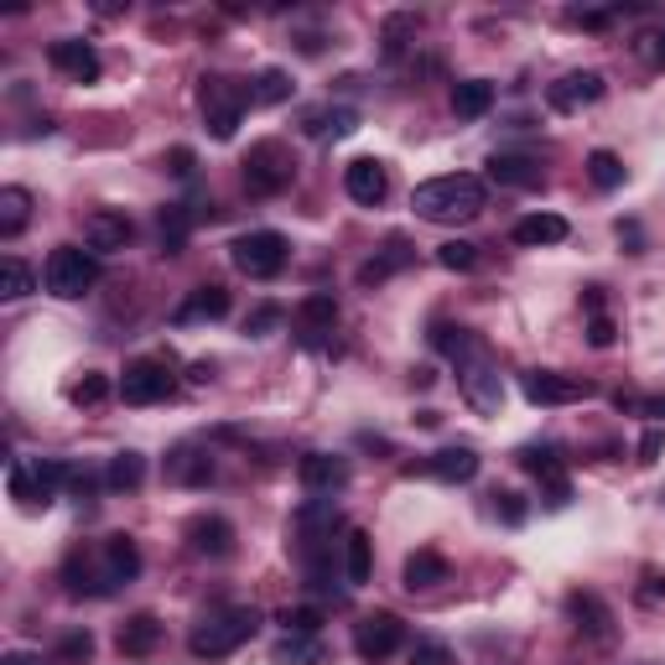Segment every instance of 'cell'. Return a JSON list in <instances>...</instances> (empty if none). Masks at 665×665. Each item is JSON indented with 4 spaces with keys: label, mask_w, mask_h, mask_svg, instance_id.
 I'll return each instance as SVG.
<instances>
[{
    "label": "cell",
    "mask_w": 665,
    "mask_h": 665,
    "mask_svg": "<svg viewBox=\"0 0 665 665\" xmlns=\"http://www.w3.org/2000/svg\"><path fill=\"white\" fill-rule=\"evenodd\" d=\"M634 48H639V58H649L655 68H665V27H661V32H645Z\"/></svg>",
    "instance_id": "cell-49"
},
{
    "label": "cell",
    "mask_w": 665,
    "mask_h": 665,
    "mask_svg": "<svg viewBox=\"0 0 665 665\" xmlns=\"http://www.w3.org/2000/svg\"><path fill=\"white\" fill-rule=\"evenodd\" d=\"M369 572H375V552H369V536H365V530H349V536H344V583H349V587H365Z\"/></svg>",
    "instance_id": "cell-32"
},
{
    "label": "cell",
    "mask_w": 665,
    "mask_h": 665,
    "mask_svg": "<svg viewBox=\"0 0 665 665\" xmlns=\"http://www.w3.org/2000/svg\"><path fill=\"white\" fill-rule=\"evenodd\" d=\"M48 63L58 68L63 79H73V83H95L99 73H105L95 42H79V37H63V42H52V48H48Z\"/></svg>",
    "instance_id": "cell-14"
},
{
    "label": "cell",
    "mask_w": 665,
    "mask_h": 665,
    "mask_svg": "<svg viewBox=\"0 0 665 665\" xmlns=\"http://www.w3.org/2000/svg\"><path fill=\"white\" fill-rule=\"evenodd\" d=\"M89 655H95V634H89V629L63 634V645H58V661H63V665H83Z\"/></svg>",
    "instance_id": "cell-42"
},
{
    "label": "cell",
    "mask_w": 665,
    "mask_h": 665,
    "mask_svg": "<svg viewBox=\"0 0 665 665\" xmlns=\"http://www.w3.org/2000/svg\"><path fill=\"white\" fill-rule=\"evenodd\" d=\"M645 411H649V416H661V421H665V400H645Z\"/></svg>",
    "instance_id": "cell-56"
},
{
    "label": "cell",
    "mask_w": 665,
    "mask_h": 665,
    "mask_svg": "<svg viewBox=\"0 0 665 665\" xmlns=\"http://www.w3.org/2000/svg\"><path fill=\"white\" fill-rule=\"evenodd\" d=\"M214 478V453L198 443H177L172 453H167V484H177V489H198V484H208Z\"/></svg>",
    "instance_id": "cell-16"
},
{
    "label": "cell",
    "mask_w": 665,
    "mask_h": 665,
    "mask_svg": "<svg viewBox=\"0 0 665 665\" xmlns=\"http://www.w3.org/2000/svg\"><path fill=\"white\" fill-rule=\"evenodd\" d=\"M587 177H593L603 192H614L618 182H624V161H618L614 151H593V157H587Z\"/></svg>",
    "instance_id": "cell-40"
},
{
    "label": "cell",
    "mask_w": 665,
    "mask_h": 665,
    "mask_svg": "<svg viewBox=\"0 0 665 665\" xmlns=\"http://www.w3.org/2000/svg\"><path fill=\"white\" fill-rule=\"evenodd\" d=\"M229 260H235V270H245L250 281H270V276L286 270V235H276V229H250V235H239L235 245H229Z\"/></svg>",
    "instance_id": "cell-8"
},
{
    "label": "cell",
    "mask_w": 665,
    "mask_h": 665,
    "mask_svg": "<svg viewBox=\"0 0 665 665\" xmlns=\"http://www.w3.org/2000/svg\"><path fill=\"white\" fill-rule=\"evenodd\" d=\"M567 239V219L562 214H525L515 224V245H562Z\"/></svg>",
    "instance_id": "cell-31"
},
{
    "label": "cell",
    "mask_w": 665,
    "mask_h": 665,
    "mask_svg": "<svg viewBox=\"0 0 665 665\" xmlns=\"http://www.w3.org/2000/svg\"><path fill=\"white\" fill-rule=\"evenodd\" d=\"M406 37H416V17L385 21V58H400V52H406Z\"/></svg>",
    "instance_id": "cell-43"
},
{
    "label": "cell",
    "mask_w": 665,
    "mask_h": 665,
    "mask_svg": "<svg viewBox=\"0 0 665 665\" xmlns=\"http://www.w3.org/2000/svg\"><path fill=\"white\" fill-rule=\"evenodd\" d=\"M281 307H276V301H260V307H255L250 317H245V332H250V338H266L270 328H276V322H281Z\"/></svg>",
    "instance_id": "cell-45"
},
{
    "label": "cell",
    "mask_w": 665,
    "mask_h": 665,
    "mask_svg": "<svg viewBox=\"0 0 665 665\" xmlns=\"http://www.w3.org/2000/svg\"><path fill=\"white\" fill-rule=\"evenodd\" d=\"M99 562H105V577H110V587H126L141 577V546L130 536H105L99 540Z\"/></svg>",
    "instance_id": "cell-21"
},
{
    "label": "cell",
    "mask_w": 665,
    "mask_h": 665,
    "mask_svg": "<svg viewBox=\"0 0 665 665\" xmlns=\"http://www.w3.org/2000/svg\"><path fill=\"white\" fill-rule=\"evenodd\" d=\"M661 458V431H645V443H639V463H655Z\"/></svg>",
    "instance_id": "cell-53"
},
{
    "label": "cell",
    "mask_w": 665,
    "mask_h": 665,
    "mask_svg": "<svg viewBox=\"0 0 665 665\" xmlns=\"http://www.w3.org/2000/svg\"><path fill=\"white\" fill-rule=\"evenodd\" d=\"M525 400L530 406H572V400H587L593 396V385L587 380H572V375H556V369H530L520 380Z\"/></svg>",
    "instance_id": "cell-11"
},
{
    "label": "cell",
    "mask_w": 665,
    "mask_h": 665,
    "mask_svg": "<svg viewBox=\"0 0 665 665\" xmlns=\"http://www.w3.org/2000/svg\"><path fill=\"white\" fill-rule=\"evenodd\" d=\"M68 396H73V406H99V400L110 396V380H105V375H83Z\"/></svg>",
    "instance_id": "cell-44"
},
{
    "label": "cell",
    "mask_w": 665,
    "mask_h": 665,
    "mask_svg": "<svg viewBox=\"0 0 665 665\" xmlns=\"http://www.w3.org/2000/svg\"><path fill=\"white\" fill-rule=\"evenodd\" d=\"M406 645V624L396 614H365L354 624V649H359V661H390L396 649Z\"/></svg>",
    "instance_id": "cell-10"
},
{
    "label": "cell",
    "mask_w": 665,
    "mask_h": 665,
    "mask_svg": "<svg viewBox=\"0 0 665 665\" xmlns=\"http://www.w3.org/2000/svg\"><path fill=\"white\" fill-rule=\"evenodd\" d=\"M32 286H37V276H32L27 260H17V255H6V260H0V297H6V301H21Z\"/></svg>",
    "instance_id": "cell-37"
},
{
    "label": "cell",
    "mask_w": 665,
    "mask_h": 665,
    "mask_svg": "<svg viewBox=\"0 0 665 665\" xmlns=\"http://www.w3.org/2000/svg\"><path fill=\"white\" fill-rule=\"evenodd\" d=\"M614 17H618V11H577L572 21H577V27H593V32H603V27H608Z\"/></svg>",
    "instance_id": "cell-52"
},
{
    "label": "cell",
    "mask_w": 665,
    "mask_h": 665,
    "mask_svg": "<svg viewBox=\"0 0 665 665\" xmlns=\"http://www.w3.org/2000/svg\"><path fill=\"white\" fill-rule=\"evenodd\" d=\"M489 177L499 182V188H540V182H546L540 161L536 157H515V151H494Z\"/></svg>",
    "instance_id": "cell-23"
},
{
    "label": "cell",
    "mask_w": 665,
    "mask_h": 665,
    "mask_svg": "<svg viewBox=\"0 0 665 665\" xmlns=\"http://www.w3.org/2000/svg\"><path fill=\"white\" fill-rule=\"evenodd\" d=\"M344 192H349L354 204H365V208L385 204V192H390V172H385V161H375V157L349 161V167H344Z\"/></svg>",
    "instance_id": "cell-15"
},
{
    "label": "cell",
    "mask_w": 665,
    "mask_h": 665,
    "mask_svg": "<svg viewBox=\"0 0 665 665\" xmlns=\"http://www.w3.org/2000/svg\"><path fill=\"white\" fill-rule=\"evenodd\" d=\"M167 172H177V177H188V172H192V151H188V146L167 151Z\"/></svg>",
    "instance_id": "cell-51"
},
{
    "label": "cell",
    "mask_w": 665,
    "mask_h": 665,
    "mask_svg": "<svg viewBox=\"0 0 665 665\" xmlns=\"http://www.w3.org/2000/svg\"><path fill=\"white\" fill-rule=\"evenodd\" d=\"M157 229H161V250H167V255L182 250V245H188V235H192V214H188V204H167V208H161Z\"/></svg>",
    "instance_id": "cell-35"
},
{
    "label": "cell",
    "mask_w": 665,
    "mask_h": 665,
    "mask_svg": "<svg viewBox=\"0 0 665 665\" xmlns=\"http://www.w3.org/2000/svg\"><path fill=\"white\" fill-rule=\"evenodd\" d=\"M130 239H136V224H130V214H120V208H95V214L83 219V245L95 255L126 250Z\"/></svg>",
    "instance_id": "cell-13"
},
{
    "label": "cell",
    "mask_w": 665,
    "mask_h": 665,
    "mask_svg": "<svg viewBox=\"0 0 665 665\" xmlns=\"http://www.w3.org/2000/svg\"><path fill=\"white\" fill-rule=\"evenodd\" d=\"M583 301H587V312H593V317H598V312H603V291H598V286H593V291H587V297H583Z\"/></svg>",
    "instance_id": "cell-54"
},
{
    "label": "cell",
    "mask_w": 665,
    "mask_h": 665,
    "mask_svg": "<svg viewBox=\"0 0 665 665\" xmlns=\"http://www.w3.org/2000/svg\"><path fill=\"white\" fill-rule=\"evenodd\" d=\"M431 349L453 359L463 396H468L474 411L499 416V406H505V380H499V365H494L489 344H484L478 332L458 328V322H437V328H431Z\"/></svg>",
    "instance_id": "cell-1"
},
{
    "label": "cell",
    "mask_w": 665,
    "mask_h": 665,
    "mask_svg": "<svg viewBox=\"0 0 665 665\" xmlns=\"http://www.w3.org/2000/svg\"><path fill=\"white\" fill-rule=\"evenodd\" d=\"M332 322H338V301H332L328 291H312V297L297 307V328L307 344H317L322 332H332Z\"/></svg>",
    "instance_id": "cell-28"
},
{
    "label": "cell",
    "mask_w": 665,
    "mask_h": 665,
    "mask_svg": "<svg viewBox=\"0 0 665 665\" xmlns=\"http://www.w3.org/2000/svg\"><path fill=\"white\" fill-rule=\"evenodd\" d=\"M177 390L172 380V365L167 359H136V365H126V375H120V400L126 406H157V400H167Z\"/></svg>",
    "instance_id": "cell-9"
},
{
    "label": "cell",
    "mask_w": 665,
    "mask_h": 665,
    "mask_svg": "<svg viewBox=\"0 0 665 665\" xmlns=\"http://www.w3.org/2000/svg\"><path fill=\"white\" fill-rule=\"evenodd\" d=\"M618 338V328H614V317H593V328H587V344H593V349H608V344H614Z\"/></svg>",
    "instance_id": "cell-50"
},
{
    "label": "cell",
    "mask_w": 665,
    "mask_h": 665,
    "mask_svg": "<svg viewBox=\"0 0 665 665\" xmlns=\"http://www.w3.org/2000/svg\"><path fill=\"white\" fill-rule=\"evenodd\" d=\"M188 546L198 556H229L235 552V525L224 520V515H198V520H188Z\"/></svg>",
    "instance_id": "cell-22"
},
{
    "label": "cell",
    "mask_w": 665,
    "mask_h": 665,
    "mask_svg": "<svg viewBox=\"0 0 665 665\" xmlns=\"http://www.w3.org/2000/svg\"><path fill=\"white\" fill-rule=\"evenodd\" d=\"M411 208L427 224H468L484 214V182L474 172H447L431 177L411 192Z\"/></svg>",
    "instance_id": "cell-2"
},
{
    "label": "cell",
    "mask_w": 665,
    "mask_h": 665,
    "mask_svg": "<svg viewBox=\"0 0 665 665\" xmlns=\"http://www.w3.org/2000/svg\"><path fill=\"white\" fill-rule=\"evenodd\" d=\"M63 484H68V463H52V458L11 463V499H17L21 509H48Z\"/></svg>",
    "instance_id": "cell-4"
},
{
    "label": "cell",
    "mask_w": 665,
    "mask_h": 665,
    "mask_svg": "<svg viewBox=\"0 0 665 665\" xmlns=\"http://www.w3.org/2000/svg\"><path fill=\"white\" fill-rule=\"evenodd\" d=\"M32 219V192L27 188H0V239H17Z\"/></svg>",
    "instance_id": "cell-34"
},
{
    "label": "cell",
    "mask_w": 665,
    "mask_h": 665,
    "mask_svg": "<svg viewBox=\"0 0 665 665\" xmlns=\"http://www.w3.org/2000/svg\"><path fill=\"white\" fill-rule=\"evenodd\" d=\"M406 266H411V245H406V239H390V245H385L375 260H365V266H359V286H385L396 270H406Z\"/></svg>",
    "instance_id": "cell-29"
},
{
    "label": "cell",
    "mask_w": 665,
    "mask_h": 665,
    "mask_svg": "<svg viewBox=\"0 0 665 665\" xmlns=\"http://www.w3.org/2000/svg\"><path fill=\"white\" fill-rule=\"evenodd\" d=\"M42 281H48L52 297H83L89 286L99 281V255L95 250H79V245H58V250L48 255V266H42Z\"/></svg>",
    "instance_id": "cell-6"
},
{
    "label": "cell",
    "mask_w": 665,
    "mask_h": 665,
    "mask_svg": "<svg viewBox=\"0 0 665 665\" xmlns=\"http://www.w3.org/2000/svg\"><path fill=\"white\" fill-rule=\"evenodd\" d=\"M400 577H406V587H411V593H427V587H443L447 577H453V567H447L443 552H411V556H406V572H400Z\"/></svg>",
    "instance_id": "cell-27"
},
{
    "label": "cell",
    "mask_w": 665,
    "mask_h": 665,
    "mask_svg": "<svg viewBox=\"0 0 665 665\" xmlns=\"http://www.w3.org/2000/svg\"><path fill=\"white\" fill-rule=\"evenodd\" d=\"M411 474L437 478V484H468V478H478V453L474 447H443V453L416 463Z\"/></svg>",
    "instance_id": "cell-17"
},
{
    "label": "cell",
    "mask_w": 665,
    "mask_h": 665,
    "mask_svg": "<svg viewBox=\"0 0 665 665\" xmlns=\"http://www.w3.org/2000/svg\"><path fill=\"white\" fill-rule=\"evenodd\" d=\"M281 624H286V634H317L322 629V614L317 608H286Z\"/></svg>",
    "instance_id": "cell-47"
},
{
    "label": "cell",
    "mask_w": 665,
    "mask_h": 665,
    "mask_svg": "<svg viewBox=\"0 0 665 665\" xmlns=\"http://www.w3.org/2000/svg\"><path fill=\"white\" fill-rule=\"evenodd\" d=\"M141 478H146V458H141V453H115L110 468H105V484H110L115 494L141 489Z\"/></svg>",
    "instance_id": "cell-36"
},
{
    "label": "cell",
    "mask_w": 665,
    "mask_h": 665,
    "mask_svg": "<svg viewBox=\"0 0 665 665\" xmlns=\"http://www.w3.org/2000/svg\"><path fill=\"white\" fill-rule=\"evenodd\" d=\"M603 89H608V83H603V73H593V68H587V73H567L562 83H552V89H546V99H552V110L572 115V110H583V105H598Z\"/></svg>",
    "instance_id": "cell-20"
},
{
    "label": "cell",
    "mask_w": 665,
    "mask_h": 665,
    "mask_svg": "<svg viewBox=\"0 0 665 665\" xmlns=\"http://www.w3.org/2000/svg\"><path fill=\"white\" fill-rule=\"evenodd\" d=\"M494 509H499V520H505V525H520V520H525V499H520L515 489H499V494H494Z\"/></svg>",
    "instance_id": "cell-48"
},
{
    "label": "cell",
    "mask_w": 665,
    "mask_h": 665,
    "mask_svg": "<svg viewBox=\"0 0 665 665\" xmlns=\"http://www.w3.org/2000/svg\"><path fill=\"white\" fill-rule=\"evenodd\" d=\"M270 661L276 665H322L328 661V649H322L317 634H286L281 645L270 649Z\"/></svg>",
    "instance_id": "cell-33"
},
{
    "label": "cell",
    "mask_w": 665,
    "mask_h": 665,
    "mask_svg": "<svg viewBox=\"0 0 665 665\" xmlns=\"http://www.w3.org/2000/svg\"><path fill=\"white\" fill-rule=\"evenodd\" d=\"M291 177H297V161H291V151L281 141L250 146V157H245V188H250V198H276V192L291 188Z\"/></svg>",
    "instance_id": "cell-7"
},
{
    "label": "cell",
    "mask_w": 665,
    "mask_h": 665,
    "mask_svg": "<svg viewBox=\"0 0 665 665\" xmlns=\"http://www.w3.org/2000/svg\"><path fill=\"white\" fill-rule=\"evenodd\" d=\"M301 130H307L312 141H344V136H354V130H359V115H354L349 105H332V110H307Z\"/></svg>",
    "instance_id": "cell-25"
},
{
    "label": "cell",
    "mask_w": 665,
    "mask_h": 665,
    "mask_svg": "<svg viewBox=\"0 0 665 665\" xmlns=\"http://www.w3.org/2000/svg\"><path fill=\"white\" fill-rule=\"evenodd\" d=\"M6 665H42V661H37V655H21V649H17V655H6Z\"/></svg>",
    "instance_id": "cell-55"
},
{
    "label": "cell",
    "mask_w": 665,
    "mask_h": 665,
    "mask_svg": "<svg viewBox=\"0 0 665 665\" xmlns=\"http://www.w3.org/2000/svg\"><path fill=\"white\" fill-rule=\"evenodd\" d=\"M297 478L307 494H338V489H349V463L332 458V453H307L297 463Z\"/></svg>",
    "instance_id": "cell-18"
},
{
    "label": "cell",
    "mask_w": 665,
    "mask_h": 665,
    "mask_svg": "<svg viewBox=\"0 0 665 665\" xmlns=\"http://www.w3.org/2000/svg\"><path fill=\"white\" fill-rule=\"evenodd\" d=\"M219 317H229V291L219 281H208V286H192L188 297H182L172 322L177 328H192V322H219Z\"/></svg>",
    "instance_id": "cell-19"
},
{
    "label": "cell",
    "mask_w": 665,
    "mask_h": 665,
    "mask_svg": "<svg viewBox=\"0 0 665 665\" xmlns=\"http://www.w3.org/2000/svg\"><path fill=\"white\" fill-rule=\"evenodd\" d=\"M411 665H453V649L443 639H416L411 645Z\"/></svg>",
    "instance_id": "cell-46"
},
{
    "label": "cell",
    "mask_w": 665,
    "mask_h": 665,
    "mask_svg": "<svg viewBox=\"0 0 665 665\" xmlns=\"http://www.w3.org/2000/svg\"><path fill=\"white\" fill-rule=\"evenodd\" d=\"M489 110H494V83L489 79L453 83V115H458V120H484Z\"/></svg>",
    "instance_id": "cell-30"
},
{
    "label": "cell",
    "mask_w": 665,
    "mask_h": 665,
    "mask_svg": "<svg viewBox=\"0 0 665 665\" xmlns=\"http://www.w3.org/2000/svg\"><path fill=\"white\" fill-rule=\"evenodd\" d=\"M437 260H443L447 270H474L478 266V245H468V239H447V245H437Z\"/></svg>",
    "instance_id": "cell-41"
},
{
    "label": "cell",
    "mask_w": 665,
    "mask_h": 665,
    "mask_svg": "<svg viewBox=\"0 0 665 665\" xmlns=\"http://www.w3.org/2000/svg\"><path fill=\"white\" fill-rule=\"evenodd\" d=\"M567 614L577 618V629L593 634V639H608V634H614V614H608V603H603L598 593H572Z\"/></svg>",
    "instance_id": "cell-26"
},
{
    "label": "cell",
    "mask_w": 665,
    "mask_h": 665,
    "mask_svg": "<svg viewBox=\"0 0 665 665\" xmlns=\"http://www.w3.org/2000/svg\"><path fill=\"white\" fill-rule=\"evenodd\" d=\"M63 587H68V598H105V593H115L110 577H105V562H99V546L95 552H68L63 562Z\"/></svg>",
    "instance_id": "cell-12"
},
{
    "label": "cell",
    "mask_w": 665,
    "mask_h": 665,
    "mask_svg": "<svg viewBox=\"0 0 665 665\" xmlns=\"http://www.w3.org/2000/svg\"><path fill=\"white\" fill-rule=\"evenodd\" d=\"M115 645H120V655H130V661H146L151 649L161 645V624L157 614H136L120 624V634H115Z\"/></svg>",
    "instance_id": "cell-24"
},
{
    "label": "cell",
    "mask_w": 665,
    "mask_h": 665,
    "mask_svg": "<svg viewBox=\"0 0 665 665\" xmlns=\"http://www.w3.org/2000/svg\"><path fill=\"white\" fill-rule=\"evenodd\" d=\"M281 99H291V73L266 68V73L250 79V105H281Z\"/></svg>",
    "instance_id": "cell-38"
},
{
    "label": "cell",
    "mask_w": 665,
    "mask_h": 665,
    "mask_svg": "<svg viewBox=\"0 0 665 665\" xmlns=\"http://www.w3.org/2000/svg\"><path fill=\"white\" fill-rule=\"evenodd\" d=\"M515 458H520V468L536 474L540 484H556V478H562V453H556V447H520Z\"/></svg>",
    "instance_id": "cell-39"
},
{
    "label": "cell",
    "mask_w": 665,
    "mask_h": 665,
    "mask_svg": "<svg viewBox=\"0 0 665 665\" xmlns=\"http://www.w3.org/2000/svg\"><path fill=\"white\" fill-rule=\"evenodd\" d=\"M255 629H260V614H255V608H214V614H204L192 624L188 649L198 661H224V655H235Z\"/></svg>",
    "instance_id": "cell-3"
},
{
    "label": "cell",
    "mask_w": 665,
    "mask_h": 665,
    "mask_svg": "<svg viewBox=\"0 0 665 665\" xmlns=\"http://www.w3.org/2000/svg\"><path fill=\"white\" fill-rule=\"evenodd\" d=\"M198 99H204V120H208V130H214V141H235L239 120H245V110H250V89L235 83V79L208 73L204 89H198Z\"/></svg>",
    "instance_id": "cell-5"
}]
</instances>
